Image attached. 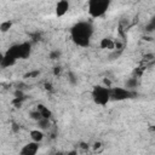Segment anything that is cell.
<instances>
[{
    "mask_svg": "<svg viewBox=\"0 0 155 155\" xmlns=\"http://www.w3.org/2000/svg\"><path fill=\"white\" fill-rule=\"evenodd\" d=\"M93 34V27L88 22H79L71 28V38L79 46H87Z\"/></svg>",
    "mask_w": 155,
    "mask_h": 155,
    "instance_id": "cell-1",
    "label": "cell"
},
{
    "mask_svg": "<svg viewBox=\"0 0 155 155\" xmlns=\"http://www.w3.org/2000/svg\"><path fill=\"white\" fill-rule=\"evenodd\" d=\"M109 6H110V1L108 0H91L87 2L88 13L93 18L102 17L108 11Z\"/></svg>",
    "mask_w": 155,
    "mask_h": 155,
    "instance_id": "cell-2",
    "label": "cell"
},
{
    "mask_svg": "<svg viewBox=\"0 0 155 155\" xmlns=\"http://www.w3.org/2000/svg\"><path fill=\"white\" fill-rule=\"evenodd\" d=\"M92 99L98 105H105L110 98V88L105 86H96L92 91Z\"/></svg>",
    "mask_w": 155,
    "mask_h": 155,
    "instance_id": "cell-3",
    "label": "cell"
},
{
    "mask_svg": "<svg viewBox=\"0 0 155 155\" xmlns=\"http://www.w3.org/2000/svg\"><path fill=\"white\" fill-rule=\"evenodd\" d=\"M131 97V91L124 87H111L110 88V98L116 101H122Z\"/></svg>",
    "mask_w": 155,
    "mask_h": 155,
    "instance_id": "cell-4",
    "label": "cell"
},
{
    "mask_svg": "<svg viewBox=\"0 0 155 155\" xmlns=\"http://www.w3.org/2000/svg\"><path fill=\"white\" fill-rule=\"evenodd\" d=\"M38 151H39V143L30 142L22 147L19 155H36Z\"/></svg>",
    "mask_w": 155,
    "mask_h": 155,
    "instance_id": "cell-5",
    "label": "cell"
},
{
    "mask_svg": "<svg viewBox=\"0 0 155 155\" xmlns=\"http://www.w3.org/2000/svg\"><path fill=\"white\" fill-rule=\"evenodd\" d=\"M68 11H69V2L68 1L62 0V1L57 2V5H56V15L58 17H63Z\"/></svg>",
    "mask_w": 155,
    "mask_h": 155,
    "instance_id": "cell-6",
    "label": "cell"
},
{
    "mask_svg": "<svg viewBox=\"0 0 155 155\" xmlns=\"http://www.w3.org/2000/svg\"><path fill=\"white\" fill-rule=\"evenodd\" d=\"M29 136H30L31 142H35V143H41L42 139H44V132H42L41 130H39V128L30 131Z\"/></svg>",
    "mask_w": 155,
    "mask_h": 155,
    "instance_id": "cell-7",
    "label": "cell"
},
{
    "mask_svg": "<svg viewBox=\"0 0 155 155\" xmlns=\"http://www.w3.org/2000/svg\"><path fill=\"white\" fill-rule=\"evenodd\" d=\"M101 47L102 48H108V50H113L115 47V42L111 39H102L101 41Z\"/></svg>",
    "mask_w": 155,
    "mask_h": 155,
    "instance_id": "cell-8",
    "label": "cell"
},
{
    "mask_svg": "<svg viewBox=\"0 0 155 155\" xmlns=\"http://www.w3.org/2000/svg\"><path fill=\"white\" fill-rule=\"evenodd\" d=\"M38 126H39V130H41V131L47 130V128L50 127V121H48V119L42 117L41 120H39V121H38Z\"/></svg>",
    "mask_w": 155,
    "mask_h": 155,
    "instance_id": "cell-9",
    "label": "cell"
},
{
    "mask_svg": "<svg viewBox=\"0 0 155 155\" xmlns=\"http://www.w3.org/2000/svg\"><path fill=\"white\" fill-rule=\"evenodd\" d=\"M136 86H137V79H136V78H131V79H128V80L126 81V88H127L128 91L133 90Z\"/></svg>",
    "mask_w": 155,
    "mask_h": 155,
    "instance_id": "cell-10",
    "label": "cell"
},
{
    "mask_svg": "<svg viewBox=\"0 0 155 155\" xmlns=\"http://www.w3.org/2000/svg\"><path fill=\"white\" fill-rule=\"evenodd\" d=\"M38 110L41 113V115H42V117H46V119H48L50 117V115H51V113L44 107V105H39V108H38Z\"/></svg>",
    "mask_w": 155,
    "mask_h": 155,
    "instance_id": "cell-11",
    "label": "cell"
},
{
    "mask_svg": "<svg viewBox=\"0 0 155 155\" xmlns=\"http://www.w3.org/2000/svg\"><path fill=\"white\" fill-rule=\"evenodd\" d=\"M11 28V22L10 21H5V22H1V24H0V29H1V31H7L8 29Z\"/></svg>",
    "mask_w": 155,
    "mask_h": 155,
    "instance_id": "cell-12",
    "label": "cell"
},
{
    "mask_svg": "<svg viewBox=\"0 0 155 155\" xmlns=\"http://www.w3.org/2000/svg\"><path fill=\"white\" fill-rule=\"evenodd\" d=\"M30 117H31L33 120H35V121H39V120L42 119V115H41V113H40L39 110H35V111H31V113H30Z\"/></svg>",
    "mask_w": 155,
    "mask_h": 155,
    "instance_id": "cell-13",
    "label": "cell"
},
{
    "mask_svg": "<svg viewBox=\"0 0 155 155\" xmlns=\"http://www.w3.org/2000/svg\"><path fill=\"white\" fill-rule=\"evenodd\" d=\"M148 30H155V17L150 19V23L148 25Z\"/></svg>",
    "mask_w": 155,
    "mask_h": 155,
    "instance_id": "cell-14",
    "label": "cell"
},
{
    "mask_svg": "<svg viewBox=\"0 0 155 155\" xmlns=\"http://www.w3.org/2000/svg\"><path fill=\"white\" fill-rule=\"evenodd\" d=\"M65 155H78V151H76V150H70V151H68Z\"/></svg>",
    "mask_w": 155,
    "mask_h": 155,
    "instance_id": "cell-15",
    "label": "cell"
},
{
    "mask_svg": "<svg viewBox=\"0 0 155 155\" xmlns=\"http://www.w3.org/2000/svg\"><path fill=\"white\" fill-rule=\"evenodd\" d=\"M56 56H59V52H57V51H56V52H53V53L51 54V57H52V59H54V57H56Z\"/></svg>",
    "mask_w": 155,
    "mask_h": 155,
    "instance_id": "cell-16",
    "label": "cell"
}]
</instances>
